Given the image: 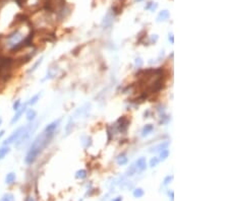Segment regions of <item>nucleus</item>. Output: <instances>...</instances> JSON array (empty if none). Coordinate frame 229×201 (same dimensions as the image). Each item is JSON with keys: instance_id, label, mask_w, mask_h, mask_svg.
<instances>
[{"instance_id": "nucleus-1", "label": "nucleus", "mask_w": 229, "mask_h": 201, "mask_svg": "<svg viewBox=\"0 0 229 201\" xmlns=\"http://www.w3.org/2000/svg\"><path fill=\"white\" fill-rule=\"evenodd\" d=\"M54 135V132H48V131L44 130L40 135H38L37 138L35 139L34 142L31 145L30 149H29L28 153L25 158V162L28 165H32L35 160H37L38 156L43 151V149L49 144L51 141L52 137Z\"/></svg>"}, {"instance_id": "nucleus-2", "label": "nucleus", "mask_w": 229, "mask_h": 201, "mask_svg": "<svg viewBox=\"0 0 229 201\" xmlns=\"http://www.w3.org/2000/svg\"><path fill=\"white\" fill-rule=\"evenodd\" d=\"M37 124L38 123H32V124H29L28 126L24 127V131H22V133L20 134V138L17 139L16 141L14 142L15 147L20 148L22 144H25L27 141H28L29 139L31 138V136L34 134L35 130L37 129Z\"/></svg>"}, {"instance_id": "nucleus-3", "label": "nucleus", "mask_w": 229, "mask_h": 201, "mask_svg": "<svg viewBox=\"0 0 229 201\" xmlns=\"http://www.w3.org/2000/svg\"><path fill=\"white\" fill-rule=\"evenodd\" d=\"M24 41H25V36L20 32L16 31V32L12 33V34L7 37L6 45L11 50H15L17 48H20V46H22Z\"/></svg>"}, {"instance_id": "nucleus-4", "label": "nucleus", "mask_w": 229, "mask_h": 201, "mask_svg": "<svg viewBox=\"0 0 229 201\" xmlns=\"http://www.w3.org/2000/svg\"><path fill=\"white\" fill-rule=\"evenodd\" d=\"M22 131H24V127H20V128H17L15 131H13L12 134H11L4 142H3V145H9V144H11V143H14L17 139L20 138V136L22 133Z\"/></svg>"}, {"instance_id": "nucleus-5", "label": "nucleus", "mask_w": 229, "mask_h": 201, "mask_svg": "<svg viewBox=\"0 0 229 201\" xmlns=\"http://www.w3.org/2000/svg\"><path fill=\"white\" fill-rule=\"evenodd\" d=\"M117 126H118V130L120 132H125L128 128V125H129V120L125 117V116H122L117 120Z\"/></svg>"}, {"instance_id": "nucleus-6", "label": "nucleus", "mask_w": 229, "mask_h": 201, "mask_svg": "<svg viewBox=\"0 0 229 201\" xmlns=\"http://www.w3.org/2000/svg\"><path fill=\"white\" fill-rule=\"evenodd\" d=\"M27 105H28V104H26V105H24V107L20 108V109L17 110V111H16V113H15V115L13 116V117H12V119H11V121H10V125H14L15 123H16L17 121H18V120L20 119V117H22V115L25 113V112L27 111Z\"/></svg>"}, {"instance_id": "nucleus-7", "label": "nucleus", "mask_w": 229, "mask_h": 201, "mask_svg": "<svg viewBox=\"0 0 229 201\" xmlns=\"http://www.w3.org/2000/svg\"><path fill=\"white\" fill-rule=\"evenodd\" d=\"M134 165H136V171H138V173H142V172H144L146 169H147V162H146L145 158H140L136 162Z\"/></svg>"}, {"instance_id": "nucleus-8", "label": "nucleus", "mask_w": 229, "mask_h": 201, "mask_svg": "<svg viewBox=\"0 0 229 201\" xmlns=\"http://www.w3.org/2000/svg\"><path fill=\"white\" fill-rule=\"evenodd\" d=\"M168 145H169V142L168 141H165V142H163V143H160V144H158V145H156V146H154V147H152L151 149L149 150L150 152H158V151H162V150H164V149H167V147H168Z\"/></svg>"}, {"instance_id": "nucleus-9", "label": "nucleus", "mask_w": 229, "mask_h": 201, "mask_svg": "<svg viewBox=\"0 0 229 201\" xmlns=\"http://www.w3.org/2000/svg\"><path fill=\"white\" fill-rule=\"evenodd\" d=\"M60 121H61V119H58V120H56V121H53L52 123H50L49 125L46 126L45 131H48V132H55V130H56V128L58 127Z\"/></svg>"}, {"instance_id": "nucleus-10", "label": "nucleus", "mask_w": 229, "mask_h": 201, "mask_svg": "<svg viewBox=\"0 0 229 201\" xmlns=\"http://www.w3.org/2000/svg\"><path fill=\"white\" fill-rule=\"evenodd\" d=\"M169 16H170V14H169L168 11L162 10L160 13H159V15H158L157 22H165V20H167V19L169 18Z\"/></svg>"}, {"instance_id": "nucleus-11", "label": "nucleus", "mask_w": 229, "mask_h": 201, "mask_svg": "<svg viewBox=\"0 0 229 201\" xmlns=\"http://www.w3.org/2000/svg\"><path fill=\"white\" fill-rule=\"evenodd\" d=\"M37 117V112L35 111L34 109H30L27 111V120L30 121V122H33L35 119Z\"/></svg>"}, {"instance_id": "nucleus-12", "label": "nucleus", "mask_w": 229, "mask_h": 201, "mask_svg": "<svg viewBox=\"0 0 229 201\" xmlns=\"http://www.w3.org/2000/svg\"><path fill=\"white\" fill-rule=\"evenodd\" d=\"M10 151V148L8 145H2L0 147V160H3Z\"/></svg>"}, {"instance_id": "nucleus-13", "label": "nucleus", "mask_w": 229, "mask_h": 201, "mask_svg": "<svg viewBox=\"0 0 229 201\" xmlns=\"http://www.w3.org/2000/svg\"><path fill=\"white\" fill-rule=\"evenodd\" d=\"M113 19V14L111 15V12H108L106 14V16L104 17V20H103V26H111V24H112V20Z\"/></svg>"}, {"instance_id": "nucleus-14", "label": "nucleus", "mask_w": 229, "mask_h": 201, "mask_svg": "<svg viewBox=\"0 0 229 201\" xmlns=\"http://www.w3.org/2000/svg\"><path fill=\"white\" fill-rule=\"evenodd\" d=\"M15 174L14 173H8L6 175V177H5V183H6L7 185H11L14 183L15 181Z\"/></svg>"}, {"instance_id": "nucleus-15", "label": "nucleus", "mask_w": 229, "mask_h": 201, "mask_svg": "<svg viewBox=\"0 0 229 201\" xmlns=\"http://www.w3.org/2000/svg\"><path fill=\"white\" fill-rule=\"evenodd\" d=\"M116 160H117V164H118V165H121V166L126 165V164H127V158H126L125 154H123V153L119 154V156H117Z\"/></svg>"}, {"instance_id": "nucleus-16", "label": "nucleus", "mask_w": 229, "mask_h": 201, "mask_svg": "<svg viewBox=\"0 0 229 201\" xmlns=\"http://www.w3.org/2000/svg\"><path fill=\"white\" fill-rule=\"evenodd\" d=\"M153 130H154V126H153V125H152V124H147L145 127H144L143 132H142V135H143V136H146V135L150 134V133H151Z\"/></svg>"}, {"instance_id": "nucleus-17", "label": "nucleus", "mask_w": 229, "mask_h": 201, "mask_svg": "<svg viewBox=\"0 0 229 201\" xmlns=\"http://www.w3.org/2000/svg\"><path fill=\"white\" fill-rule=\"evenodd\" d=\"M40 96H41V94H35L34 96H32V98H30V100H29L28 103V105H31V106H33V105H35V104H37L38 103V100H40Z\"/></svg>"}, {"instance_id": "nucleus-18", "label": "nucleus", "mask_w": 229, "mask_h": 201, "mask_svg": "<svg viewBox=\"0 0 229 201\" xmlns=\"http://www.w3.org/2000/svg\"><path fill=\"white\" fill-rule=\"evenodd\" d=\"M87 176H88V174H87L86 170H80V171H78V172H76V179H80V180L86 179Z\"/></svg>"}, {"instance_id": "nucleus-19", "label": "nucleus", "mask_w": 229, "mask_h": 201, "mask_svg": "<svg viewBox=\"0 0 229 201\" xmlns=\"http://www.w3.org/2000/svg\"><path fill=\"white\" fill-rule=\"evenodd\" d=\"M0 201H14V196L11 193H6L1 197Z\"/></svg>"}, {"instance_id": "nucleus-20", "label": "nucleus", "mask_w": 229, "mask_h": 201, "mask_svg": "<svg viewBox=\"0 0 229 201\" xmlns=\"http://www.w3.org/2000/svg\"><path fill=\"white\" fill-rule=\"evenodd\" d=\"M144 194H145V192H144V190L142 188H136L134 189V196L136 197V198H140V197H143Z\"/></svg>"}, {"instance_id": "nucleus-21", "label": "nucleus", "mask_w": 229, "mask_h": 201, "mask_svg": "<svg viewBox=\"0 0 229 201\" xmlns=\"http://www.w3.org/2000/svg\"><path fill=\"white\" fill-rule=\"evenodd\" d=\"M136 173H138V171H136V165H132L127 169V171H126V174H127V176H134V174H136Z\"/></svg>"}, {"instance_id": "nucleus-22", "label": "nucleus", "mask_w": 229, "mask_h": 201, "mask_svg": "<svg viewBox=\"0 0 229 201\" xmlns=\"http://www.w3.org/2000/svg\"><path fill=\"white\" fill-rule=\"evenodd\" d=\"M42 61H43V57H42V58H40V59L38 60L37 62H36L34 65H33V66H32V68H31L30 70L28 71V72H29V73H32V72H34V71L36 70V69H37L38 67L40 66V64H41V63H42Z\"/></svg>"}, {"instance_id": "nucleus-23", "label": "nucleus", "mask_w": 229, "mask_h": 201, "mask_svg": "<svg viewBox=\"0 0 229 201\" xmlns=\"http://www.w3.org/2000/svg\"><path fill=\"white\" fill-rule=\"evenodd\" d=\"M168 156H169L168 149L162 150V151H161V153H160V160H165L167 158H168Z\"/></svg>"}, {"instance_id": "nucleus-24", "label": "nucleus", "mask_w": 229, "mask_h": 201, "mask_svg": "<svg viewBox=\"0 0 229 201\" xmlns=\"http://www.w3.org/2000/svg\"><path fill=\"white\" fill-rule=\"evenodd\" d=\"M158 164H159V158H153L151 160H150V167H151V168L156 167Z\"/></svg>"}, {"instance_id": "nucleus-25", "label": "nucleus", "mask_w": 229, "mask_h": 201, "mask_svg": "<svg viewBox=\"0 0 229 201\" xmlns=\"http://www.w3.org/2000/svg\"><path fill=\"white\" fill-rule=\"evenodd\" d=\"M20 104H22V103H20V100H16L14 102V104H13L12 108H13V110H14L15 112H16L17 110H18L20 108Z\"/></svg>"}, {"instance_id": "nucleus-26", "label": "nucleus", "mask_w": 229, "mask_h": 201, "mask_svg": "<svg viewBox=\"0 0 229 201\" xmlns=\"http://www.w3.org/2000/svg\"><path fill=\"white\" fill-rule=\"evenodd\" d=\"M172 179H173V176H167V177L164 179V183H163V184H164V186L168 185L169 183H170L171 181H172Z\"/></svg>"}, {"instance_id": "nucleus-27", "label": "nucleus", "mask_w": 229, "mask_h": 201, "mask_svg": "<svg viewBox=\"0 0 229 201\" xmlns=\"http://www.w3.org/2000/svg\"><path fill=\"white\" fill-rule=\"evenodd\" d=\"M169 40H170L171 43H172V44L174 43V38H173V35H172V34L169 35Z\"/></svg>"}, {"instance_id": "nucleus-28", "label": "nucleus", "mask_w": 229, "mask_h": 201, "mask_svg": "<svg viewBox=\"0 0 229 201\" xmlns=\"http://www.w3.org/2000/svg\"><path fill=\"white\" fill-rule=\"evenodd\" d=\"M112 201H122V197H116V198L113 199Z\"/></svg>"}, {"instance_id": "nucleus-29", "label": "nucleus", "mask_w": 229, "mask_h": 201, "mask_svg": "<svg viewBox=\"0 0 229 201\" xmlns=\"http://www.w3.org/2000/svg\"><path fill=\"white\" fill-rule=\"evenodd\" d=\"M4 133H5L4 130H1V131H0V138H1V137H2L3 135H4Z\"/></svg>"}, {"instance_id": "nucleus-30", "label": "nucleus", "mask_w": 229, "mask_h": 201, "mask_svg": "<svg viewBox=\"0 0 229 201\" xmlns=\"http://www.w3.org/2000/svg\"><path fill=\"white\" fill-rule=\"evenodd\" d=\"M27 201H35V200L33 197H28V198H27Z\"/></svg>"}, {"instance_id": "nucleus-31", "label": "nucleus", "mask_w": 229, "mask_h": 201, "mask_svg": "<svg viewBox=\"0 0 229 201\" xmlns=\"http://www.w3.org/2000/svg\"><path fill=\"white\" fill-rule=\"evenodd\" d=\"M169 195H171V200L173 201V192H171V193L169 192Z\"/></svg>"}, {"instance_id": "nucleus-32", "label": "nucleus", "mask_w": 229, "mask_h": 201, "mask_svg": "<svg viewBox=\"0 0 229 201\" xmlns=\"http://www.w3.org/2000/svg\"><path fill=\"white\" fill-rule=\"evenodd\" d=\"M1 123H2V119L0 118V125H1Z\"/></svg>"}, {"instance_id": "nucleus-33", "label": "nucleus", "mask_w": 229, "mask_h": 201, "mask_svg": "<svg viewBox=\"0 0 229 201\" xmlns=\"http://www.w3.org/2000/svg\"><path fill=\"white\" fill-rule=\"evenodd\" d=\"M136 1H142V0H136Z\"/></svg>"}]
</instances>
